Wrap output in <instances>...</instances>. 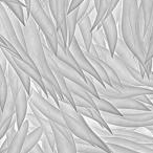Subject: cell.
I'll use <instances>...</instances> for the list:
<instances>
[{
    "mask_svg": "<svg viewBox=\"0 0 153 153\" xmlns=\"http://www.w3.org/2000/svg\"><path fill=\"white\" fill-rule=\"evenodd\" d=\"M94 102H96L97 107H98L101 112L109 113V114H113V115H119V117L123 115V112L121 110H119L117 107L113 106L106 99L101 98V97H96L94 98Z\"/></svg>",
    "mask_w": 153,
    "mask_h": 153,
    "instance_id": "obj_25",
    "label": "cell"
},
{
    "mask_svg": "<svg viewBox=\"0 0 153 153\" xmlns=\"http://www.w3.org/2000/svg\"><path fill=\"white\" fill-rule=\"evenodd\" d=\"M26 120H27L28 123H30V131H33V130L36 129V128L40 127V124H39L38 119H37L36 114H35V113L33 112L32 110L27 112V115H26Z\"/></svg>",
    "mask_w": 153,
    "mask_h": 153,
    "instance_id": "obj_31",
    "label": "cell"
},
{
    "mask_svg": "<svg viewBox=\"0 0 153 153\" xmlns=\"http://www.w3.org/2000/svg\"><path fill=\"white\" fill-rule=\"evenodd\" d=\"M10 65L13 66V68L15 69L16 74H17L18 76H19V79H20V81H21V83L23 84L24 88L26 89L27 94H30V89H32V86H33L32 79H30V76H28L27 74H25L24 71H22V70L20 69V68L18 67V66H16L15 64H11V63H10Z\"/></svg>",
    "mask_w": 153,
    "mask_h": 153,
    "instance_id": "obj_28",
    "label": "cell"
},
{
    "mask_svg": "<svg viewBox=\"0 0 153 153\" xmlns=\"http://www.w3.org/2000/svg\"><path fill=\"white\" fill-rule=\"evenodd\" d=\"M101 27L104 30V34L106 36L107 44H108V48L110 51L111 55H115V49H117V41H119L120 35H119V25L115 20L114 16L112 13H108L104 20L102 21Z\"/></svg>",
    "mask_w": 153,
    "mask_h": 153,
    "instance_id": "obj_14",
    "label": "cell"
},
{
    "mask_svg": "<svg viewBox=\"0 0 153 153\" xmlns=\"http://www.w3.org/2000/svg\"><path fill=\"white\" fill-rule=\"evenodd\" d=\"M28 104L34 106L40 113H42L45 117L51 120V122L66 127L65 119L62 110L56 104L49 102V100L38 90L33 84L30 92L28 94Z\"/></svg>",
    "mask_w": 153,
    "mask_h": 153,
    "instance_id": "obj_7",
    "label": "cell"
},
{
    "mask_svg": "<svg viewBox=\"0 0 153 153\" xmlns=\"http://www.w3.org/2000/svg\"><path fill=\"white\" fill-rule=\"evenodd\" d=\"M109 146H110L111 150L113 151V153H142V152L131 150V149L125 148V147L117 146V145H109Z\"/></svg>",
    "mask_w": 153,
    "mask_h": 153,
    "instance_id": "obj_32",
    "label": "cell"
},
{
    "mask_svg": "<svg viewBox=\"0 0 153 153\" xmlns=\"http://www.w3.org/2000/svg\"><path fill=\"white\" fill-rule=\"evenodd\" d=\"M84 51V53L87 56L89 61L91 62L94 67L96 68L98 74H100L101 79H102V81L105 83V85L108 86V87H111V82H110V80H109V76H108V74H107L106 69H105L103 61H102V59H101L100 56H99L98 51H97L94 44H92L90 51Z\"/></svg>",
    "mask_w": 153,
    "mask_h": 153,
    "instance_id": "obj_18",
    "label": "cell"
},
{
    "mask_svg": "<svg viewBox=\"0 0 153 153\" xmlns=\"http://www.w3.org/2000/svg\"><path fill=\"white\" fill-rule=\"evenodd\" d=\"M122 117L102 112L103 117L109 126L114 127L132 128V129H142V128L153 127V107H150L149 111L142 110H121Z\"/></svg>",
    "mask_w": 153,
    "mask_h": 153,
    "instance_id": "obj_5",
    "label": "cell"
},
{
    "mask_svg": "<svg viewBox=\"0 0 153 153\" xmlns=\"http://www.w3.org/2000/svg\"><path fill=\"white\" fill-rule=\"evenodd\" d=\"M74 103H76V110L79 111L84 117H87V119L96 122L99 125L102 126L103 128H105L106 130H108L109 132L112 133V131H111V126H109L108 123L105 121V119L103 117L102 112L99 110L98 107L92 106V105L89 104L88 102H86V101H84V100H81V99H79V98H76V97H74Z\"/></svg>",
    "mask_w": 153,
    "mask_h": 153,
    "instance_id": "obj_13",
    "label": "cell"
},
{
    "mask_svg": "<svg viewBox=\"0 0 153 153\" xmlns=\"http://www.w3.org/2000/svg\"><path fill=\"white\" fill-rule=\"evenodd\" d=\"M92 1L94 0H84L83 2L79 5V7H78V11H79V21L83 19L85 16L89 15L88 12H89V7L91 5Z\"/></svg>",
    "mask_w": 153,
    "mask_h": 153,
    "instance_id": "obj_29",
    "label": "cell"
},
{
    "mask_svg": "<svg viewBox=\"0 0 153 153\" xmlns=\"http://www.w3.org/2000/svg\"><path fill=\"white\" fill-rule=\"evenodd\" d=\"M16 117V107H15V100L12 94L11 90L9 92L7 103L4 107L1 109V125H0V138L3 140L5 133L9 130L14 117Z\"/></svg>",
    "mask_w": 153,
    "mask_h": 153,
    "instance_id": "obj_15",
    "label": "cell"
},
{
    "mask_svg": "<svg viewBox=\"0 0 153 153\" xmlns=\"http://www.w3.org/2000/svg\"><path fill=\"white\" fill-rule=\"evenodd\" d=\"M25 3V16L30 17V0H24Z\"/></svg>",
    "mask_w": 153,
    "mask_h": 153,
    "instance_id": "obj_37",
    "label": "cell"
},
{
    "mask_svg": "<svg viewBox=\"0 0 153 153\" xmlns=\"http://www.w3.org/2000/svg\"><path fill=\"white\" fill-rule=\"evenodd\" d=\"M71 0H49V7L55 23L57 25L58 32L62 36L64 42L68 45V33H67V16L69 14V7Z\"/></svg>",
    "mask_w": 153,
    "mask_h": 153,
    "instance_id": "obj_9",
    "label": "cell"
},
{
    "mask_svg": "<svg viewBox=\"0 0 153 153\" xmlns=\"http://www.w3.org/2000/svg\"><path fill=\"white\" fill-rule=\"evenodd\" d=\"M30 16L44 35L49 48L56 55L59 47V32L51 14L45 10L40 0H30Z\"/></svg>",
    "mask_w": 153,
    "mask_h": 153,
    "instance_id": "obj_4",
    "label": "cell"
},
{
    "mask_svg": "<svg viewBox=\"0 0 153 153\" xmlns=\"http://www.w3.org/2000/svg\"><path fill=\"white\" fill-rule=\"evenodd\" d=\"M69 48H70V51H71L72 55H74V59H76L78 67H79L81 70H83L85 74L91 76L94 79L97 80V81L101 82V83H104V82L102 81V79H101L100 74H98V71L96 70V68L94 67V65L91 64V62H90L89 59L87 58V56L84 53L81 45L79 44V42H78V40H76V38L74 39V41L71 42V44L69 45Z\"/></svg>",
    "mask_w": 153,
    "mask_h": 153,
    "instance_id": "obj_12",
    "label": "cell"
},
{
    "mask_svg": "<svg viewBox=\"0 0 153 153\" xmlns=\"http://www.w3.org/2000/svg\"><path fill=\"white\" fill-rule=\"evenodd\" d=\"M0 36L5 38L7 41H10V42L16 47L18 53L22 56V58H23L25 61L30 62V64L35 65L32 58H30V53H28L27 49H26L25 47L23 46V44L20 42L19 38H18L17 34H16V32H15L13 23H12L11 17H10V15H9V11L5 9V5L2 4V3H1V7H0Z\"/></svg>",
    "mask_w": 153,
    "mask_h": 153,
    "instance_id": "obj_8",
    "label": "cell"
},
{
    "mask_svg": "<svg viewBox=\"0 0 153 153\" xmlns=\"http://www.w3.org/2000/svg\"><path fill=\"white\" fill-rule=\"evenodd\" d=\"M10 92V85L7 79V74L5 72L1 71L0 74V98H1V109L4 107L5 103H7V97H9Z\"/></svg>",
    "mask_w": 153,
    "mask_h": 153,
    "instance_id": "obj_27",
    "label": "cell"
},
{
    "mask_svg": "<svg viewBox=\"0 0 153 153\" xmlns=\"http://www.w3.org/2000/svg\"><path fill=\"white\" fill-rule=\"evenodd\" d=\"M76 145L79 153H107L106 151L102 150L101 148H98V147L94 146V145L89 144V143L84 142V140L76 137Z\"/></svg>",
    "mask_w": 153,
    "mask_h": 153,
    "instance_id": "obj_26",
    "label": "cell"
},
{
    "mask_svg": "<svg viewBox=\"0 0 153 153\" xmlns=\"http://www.w3.org/2000/svg\"><path fill=\"white\" fill-rule=\"evenodd\" d=\"M7 79L10 85V90L15 100L16 107V120H17V127L19 129L23 123L26 121V115L28 112V94L24 88L23 84L20 81L19 76L16 74L15 69L12 65H9L7 70Z\"/></svg>",
    "mask_w": 153,
    "mask_h": 153,
    "instance_id": "obj_6",
    "label": "cell"
},
{
    "mask_svg": "<svg viewBox=\"0 0 153 153\" xmlns=\"http://www.w3.org/2000/svg\"><path fill=\"white\" fill-rule=\"evenodd\" d=\"M123 15L121 22V36L140 63L145 64L147 44L143 33L138 0H122Z\"/></svg>",
    "mask_w": 153,
    "mask_h": 153,
    "instance_id": "obj_2",
    "label": "cell"
},
{
    "mask_svg": "<svg viewBox=\"0 0 153 153\" xmlns=\"http://www.w3.org/2000/svg\"><path fill=\"white\" fill-rule=\"evenodd\" d=\"M145 129H146V128H145ZM149 132H150V131H149ZM150 133H151V134H152V135H153V132H150Z\"/></svg>",
    "mask_w": 153,
    "mask_h": 153,
    "instance_id": "obj_41",
    "label": "cell"
},
{
    "mask_svg": "<svg viewBox=\"0 0 153 153\" xmlns=\"http://www.w3.org/2000/svg\"><path fill=\"white\" fill-rule=\"evenodd\" d=\"M59 108L64 114L66 127L74 134V136L84 142L89 143L98 148H101L107 153H113L110 146L94 132V130L90 127L89 123L76 110V107H74L69 103L60 102Z\"/></svg>",
    "mask_w": 153,
    "mask_h": 153,
    "instance_id": "obj_3",
    "label": "cell"
},
{
    "mask_svg": "<svg viewBox=\"0 0 153 153\" xmlns=\"http://www.w3.org/2000/svg\"><path fill=\"white\" fill-rule=\"evenodd\" d=\"M0 65H1V71L7 74V67H9L10 63L3 53H1V55H0Z\"/></svg>",
    "mask_w": 153,
    "mask_h": 153,
    "instance_id": "obj_34",
    "label": "cell"
},
{
    "mask_svg": "<svg viewBox=\"0 0 153 153\" xmlns=\"http://www.w3.org/2000/svg\"><path fill=\"white\" fill-rule=\"evenodd\" d=\"M1 47L2 48H4V49H7V51H10V53H12L13 55H15V56H17V57H19V58H22V56L20 55L19 53H18V51L16 49V47L14 46L13 44H12L10 41H7L5 38H3V37H1Z\"/></svg>",
    "mask_w": 153,
    "mask_h": 153,
    "instance_id": "obj_30",
    "label": "cell"
},
{
    "mask_svg": "<svg viewBox=\"0 0 153 153\" xmlns=\"http://www.w3.org/2000/svg\"><path fill=\"white\" fill-rule=\"evenodd\" d=\"M51 124L58 153H79L76 145V137L69 131V129L53 122H51Z\"/></svg>",
    "mask_w": 153,
    "mask_h": 153,
    "instance_id": "obj_11",
    "label": "cell"
},
{
    "mask_svg": "<svg viewBox=\"0 0 153 153\" xmlns=\"http://www.w3.org/2000/svg\"><path fill=\"white\" fill-rule=\"evenodd\" d=\"M66 24H67L68 46H69L74 41V39L76 38V33L78 30V24H79V11H78V9L68 14Z\"/></svg>",
    "mask_w": 153,
    "mask_h": 153,
    "instance_id": "obj_23",
    "label": "cell"
},
{
    "mask_svg": "<svg viewBox=\"0 0 153 153\" xmlns=\"http://www.w3.org/2000/svg\"><path fill=\"white\" fill-rule=\"evenodd\" d=\"M111 2H112V0H100L99 7L97 9L96 19L94 20V24H92V30H94L98 27H101L102 21L104 20V18L106 17L109 10H110Z\"/></svg>",
    "mask_w": 153,
    "mask_h": 153,
    "instance_id": "obj_24",
    "label": "cell"
},
{
    "mask_svg": "<svg viewBox=\"0 0 153 153\" xmlns=\"http://www.w3.org/2000/svg\"><path fill=\"white\" fill-rule=\"evenodd\" d=\"M28 132H30V123L26 120L23 123V125L18 129L17 134H16L15 138H14L13 142L10 145L7 153H21L24 140H25Z\"/></svg>",
    "mask_w": 153,
    "mask_h": 153,
    "instance_id": "obj_20",
    "label": "cell"
},
{
    "mask_svg": "<svg viewBox=\"0 0 153 153\" xmlns=\"http://www.w3.org/2000/svg\"><path fill=\"white\" fill-rule=\"evenodd\" d=\"M122 0H112V2H111V7H110V10H109L108 13H112L113 11H114V9L117 7V5L121 3Z\"/></svg>",
    "mask_w": 153,
    "mask_h": 153,
    "instance_id": "obj_38",
    "label": "cell"
},
{
    "mask_svg": "<svg viewBox=\"0 0 153 153\" xmlns=\"http://www.w3.org/2000/svg\"><path fill=\"white\" fill-rule=\"evenodd\" d=\"M113 16H114L115 20L117 22V25L121 26V22H122V15H123V7H122V2L117 5L114 9V11L112 12Z\"/></svg>",
    "mask_w": 153,
    "mask_h": 153,
    "instance_id": "obj_33",
    "label": "cell"
},
{
    "mask_svg": "<svg viewBox=\"0 0 153 153\" xmlns=\"http://www.w3.org/2000/svg\"><path fill=\"white\" fill-rule=\"evenodd\" d=\"M136 100H138L140 102H142L143 104H145L146 106L148 107H153V101L150 99L149 96H142V97H138L136 98Z\"/></svg>",
    "mask_w": 153,
    "mask_h": 153,
    "instance_id": "obj_35",
    "label": "cell"
},
{
    "mask_svg": "<svg viewBox=\"0 0 153 153\" xmlns=\"http://www.w3.org/2000/svg\"><path fill=\"white\" fill-rule=\"evenodd\" d=\"M140 4V20L143 25V33H144L145 40L149 36L153 21V0H138Z\"/></svg>",
    "mask_w": 153,
    "mask_h": 153,
    "instance_id": "obj_17",
    "label": "cell"
},
{
    "mask_svg": "<svg viewBox=\"0 0 153 153\" xmlns=\"http://www.w3.org/2000/svg\"><path fill=\"white\" fill-rule=\"evenodd\" d=\"M24 33H25L26 39V49L32 58L33 62L35 63L36 67L40 71L43 80H44L45 86L48 91L51 98L53 99V103L59 107L60 102L69 103L64 97L61 87L58 84L55 74L51 68L48 60L45 53L44 45L41 38V30H39L38 25L33 19L32 16L26 17V23L24 25ZM70 104V103H69Z\"/></svg>",
    "mask_w": 153,
    "mask_h": 153,
    "instance_id": "obj_1",
    "label": "cell"
},
{
    "mask_svg": "<svg viewBox=\"0 0 153 153\" xmlns=\"http://www.w3.org/2000/svg\"><path fill=\"white\" fill-rule=\"evenodd\" d=\"M109 102L117 107L119 110H142L149 111L150 107L146 106L134 98H126V99H109Z\"/></svg>",
    "mask_w": 153,
    "mask_h": 153,
    "instance_id": "obj_19",
    "label": "cell"
},
{
    "mask_svg": "<svg viewBox=\"0 0 153 153\" xmlns=\"http://www.w3.org/2000/svg\"><path fill=\"white\" fill-rule=\"evenodd\" d=\"M94 4H96V9H98L99 7V3H100V0H94Z\"/></svg>",
    "mask_w": 153,
    "mask_h": 153,
    "instance_id": "obj_40",
    "label": "cell"
},
{
    "mask_svg": "<svg viewBox=\"0 0 153 153\" xmlns=\"http://www.w3.org/2000/svg\"><path fill=\"white\" fill-rule=\"evenodd\" d=\"M30 153H45L44 151L42 150V148H41V146H40V144H38L36 147H35L34 149H33L32 151H30Z\"/></svg>",
    "mask_w": 153,
    "mask_h": 153,
    "instance_id": "obj_39",
    "label": "cell"
},
{
    "mask_svg": "<svg viewBox=\"0 0 153 153\" xmlns=\"http://www.w3.org/2000/svg\"><path fill=\"white\" fill-rule=\"evenodd\" d=\"M43 134H44V131H43L42 127H38L33 130V131L28 132L25 140H24L21 153H30L40 143Z\"/></svg>",
    "mask_w": 153,
    "mask_h": 153,
    "instance_id": "obj_21",
    "label": "cell"
},
{
    "mask_svg": "<svg viewBox=\"0 0 153 153\" xmlns=\"http://www.w3.org/2000/svg\"><path fill=\"white\" fill-rule=\"evenodd\" d=\"M1 53H4V56L7 57L9 63L15 64V65L18 66V67H19L20 69L22 70V71H24L25 74H27L28 76H30V79H32L36 84H38L39 87L42 89L43 94H44V96L46 97L48 100H53V99L51 98V96H49L47 89H46V86H45L44 80H43L42 76H41V74H40V71H39L38 68H37L36 66L33 65V64H30V62L25 61L23 58H19V57H17V56L13 55L12 53L7 51V49L2 48V47H1Z\"/></svg>",
    "mask_w": 153,
    "mask_h": 153,
    "instance_id": "obj_10",
    "label": "cell"
},
{
    "mask_svg": "<svg viewBox=\"0 0 153 153\" xmlns=\"http://www.w3.org/2000/svg\"><path fill=\"white\" fill-rule=\"evenodd\" d=\"M1 3L5 5V7L10 10L20 21L22 22L23 25L26 23V16L24 13V7L25 3L21 2L20 0H1Z\"/></svg>",
    "mask_w": 153,
    "mask_h": 153,
    "instance_id": "obj_22",
    "label": "cell"
},
{
    "mask_svg": "<svg viewBox=\"0 0 153 153\" xmlns=\"http://www.w3.org/2000/svg\"><path fill=\"white\" fill-rule=\"evenodd\" d=\"M84 0H71V3H70V7H69V13L72 11H74L76 9L79 7V5L83 2Z\"/></svg>",
    "mask_w": 153,
    "mask_h": 153,
    "instance_id": "obj_36",
    "label": "cell"
},
{
    "mask_svg": "<svg viewBox=\"0 0 153 153\" xmlns=\"http://www.w3.org/2000/svg\"><path fill=\"white\" fill-rule=\"evenodd\" d=\"M115 55L119 56V57L133 70H135V71H140V62L138 61V59L135 57V55L131 51V49L128 47V45L126 44V42L124 41L123 37H122L121 35H120L119 41H117Z\"/></svg>",
    "mask_w": 153,
    "mask_h": 153,
    "instance_id": "obj_16",
    "label": "cell"
}]
</instances>
